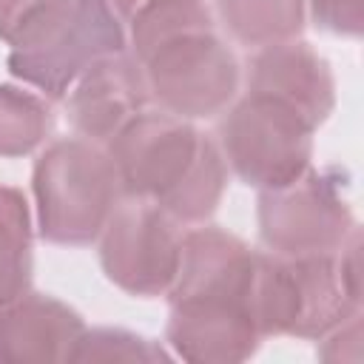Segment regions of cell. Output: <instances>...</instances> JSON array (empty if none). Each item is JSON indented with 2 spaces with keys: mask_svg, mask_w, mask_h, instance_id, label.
<instances>
[{
  "mask_svg": "<svg viewBox=\"0 0 364 364\" xmlns=\"http://www.w3.org/2000/svg\"><path fill=\"white\" fill-rule=\"evenodd\" d=\"M151 100L173 117L222 114L239 91V63L213 28L182 31L154 46L142 60Z\"/></svg>",
  "mask_w": 364,
  "mask_h": 364,
  "instance_id": "6",
  "label": "cell"
},
{
  "mask_svg": "<svg viewBox=\"0 0 364 364\" xmlns=\"http://www.w3.org/2000/svg\"><path fill=\"white\" fill-rule=\"evenodd\" d=\"M142 3H148V0H111V6L117 9V14H119L122 20H128V17H131Z\"/></svg>",
  "mask_w": 364,
  "mask_h": 364,
  "instance_id": "20",
  "label": "cell"
},
{
  "mask_svg": "<svg viewBox=\"0 0 364 364\" xmlns=\"http://www.w3.org/2000/svg\"><path fill=\"white\" fill-rule=\"evenodd\" d=\"M128 26L136 60H142L154 46L168 37L196 28H213L210 11L202 0H148L128 17Z\"/></svg>",
  "mask_w": 364,
  "mask_h": 364,
  "instance_id": "16",
  "label": "cell"
},
{
  "mask_svg": "<svg viewBox=\"0 0 364 364\" xmlns=\"http://www.w3.org/2000/svg\"><path fill=\"white\" fill-rule=\"evenodd\" d=\"M71 361H171V353L151 338L119 327L82 330Z\"/></svg>",
  "mask_w": 364,
  "mask_h": 364,
  "instance_id": "18",
  "label": "cell"
},
{
  "mask_svg": "<svg viewBox=\"0 0 364 364\" xmlns=\"http://www.w3.org/2000/svg\"><path fill=\"white\" fill-rule=\"evenodd\" d=\"M182 259L176 219L145 199L119 202L100 233V264L108 282L142 299L165 296Z\"/></svg>",
  "mask_w": 364,
  "mask_h": 364,
  "instance_id": "9",
  "label": "cell"
},
{
  "mask_svg": "<svg viewBox=\"0 0 364 364\" xmlns=\"http://www.w3.org/2000/svg\"><path fill=\"white\" fill-rule=\"evenodd\" d=\"M148 102L151 94L139 60L119 51L77 77L65 97V117L82 139L108 145Z\"/></svg>",
  "mask_w": 364,
  "mask_h": 364,
  "instance_id": "10",
  "label": "cell"
},
{
  "mask_svg": "<svg viewBox=\"0 0 364 364\" xmlns=\"http://www.w3.org/2000/svg\"><path fill=\"white\" fill-rule=\"evenodd\" d=\"M54 131L48 102L17 85H0V156H26Z\"/></svg>",
  "mask_w": 364,
  "mask_h": 364,
  "instance_id": "15",
  "label": "cell"
},
{
  "mask_svg": "<svg viewBox=\"0 0 364 364\" xmlns=\"http://www.w3.org/2000/svg\"><path fill=\"white\" fill-rule=\"evenodd\" d=\"M71 0H0V40L11 51L40 46L65 17Z\"/></svg>",
  "mask_w": 364,
  "mask_h": 364,
  "instance_id": "17",
  "label": "cell"
},
{
  "mask_svg": "<svg viewBox=\"0 0 364 364\" xmlns=\"http://www.w3.org/2000/svg\"><path fill=\"white\" fill-rule=\"evenodd\" d=\"M361 313V233L336 253L256 256L253 316L262 336L318 341Z\"/></svg>",
  "mask_w": 364,
  "mask_h": 364,
  "instance_id": "3",
  "label": "cell"
},
{
  "mask_svg": "<svg viewBox=\"0 0 364 364\" xmlns=\"http://www.w3.org/2000/svg\"><path fill=\"white\" fill-rule=\"evenodd\" d=\"M222 114L219 151L245 185L284 188L310 168L316 128L293 105L245 91Z\"/></svg>",
  "mask_w": 364,
  "mask_h": 364,
  "instance_id": "5",
  "label": "cell"
},
{
  "mask_svg": "<svg viewBox=\"0 0 364 364\" xmlns=\"http://www.w3.org/2000/svg\"><path fill=\"white\" fill-rule=\"evenodd\" d=\"M31 188L40 239L68 247L97 242L125 196L108 151L82 136L51 142L34 162Z\"/></svg>",
  "mask_w": 364,
  "mask_h": 364,
  "instance_id": "4",
  "label": "cell"
},
{
  "mask_svg": "<svg viewBox=\"0 0 364 364\" xmlns=\"http://www.w3.org/2000/svg\"><path fill=\"white\" fill-rule=\"evenodd\" d=\"M216 11L228 34L247 48L296 40L304 28V0H216Z\"/></svg>",
  "mask_w": 364,
  "mask_h": 364,
  "instance_id": "13",
  "label": "cell"
},
{
  "mask_svg": "<svg viewBox=\"0 0 364 364\" xmlns=\"http://www.w3.org/2000/svg\"><path fill=\"white\" fill-rule=\"evenodd\" d=\"M31 213L23 191L0 185V310L31 287Z\"/></svg>",
  "mask_w": 364,
  "mask_h": 364,
  "instance_id": "14",
  "label": "cell"
},
{
  "mask_svg": "<svg viewBox=\"0 0 364 364\" xmlns=\"http://www.w3.org/2000/svg\"><path fill=\"white\" fill-rule=\"evenodd\" d=\"M310 14L318 28L338 37H361L364 0H310Z\"/></svg>",
  "mask_w": 364,
  "mask_h": 364,
  "instance_id": "19",
  "label": "cell"
},
{
  "mask_svg": "<svg viewBox=\"0 0 364 364\" xmlns=\"http://www.w3.org/2000/svg\"><path fill=\"white\" fill-rule=\"evenodd\" d=\"M108 156L128 199L154 202L185 225L205 222L228 185L219 142L165 111L136 114L108 142Z\"/></svg>",
  "mask_w": 364,
  "mask_h": 364,
  "instance_id": "2",
  "label": "cell"
},
{
  "mask_svg": "<svg viewBox=\"0 0 364 364\" xmlns=\"http://www.w3.org/2000/svg\"><path fill=\"white\" fill-rule=\"evenodd\" d=\"M82 316L46 293H26L0 310V364L71 361Z\"/></svg>",
  "mask_w": 364,
  "mask_h": 364,
  "instance_id": "12",
  "label": "cell"
},
{
  "mask_svg": "<svg viewBox=\"0 0 364 364\" xmlns=\"http://www.w3.org/2000/svg\"><path fill=\"white\" fill-rule=\"evenodd\" d=\"M259 239L276 256L336 253L358 230L338 171L307 168L296 182L259 196Z\"/></svg>",
  "mask_w": 364,
  "mask_h": 364,
  "instance_id": "7",
  "label": "cell"
},
{
  "mask_svg": "<svg viewBox=\"0 0 364 364\" xmlns=\"http://www.w3.org/2000/svg\"><path fill=\"white\" fill-rule=\"evenodd\" d=\"M247 94H264L293 105L313 128L336 105V82L327 60L301 40L259 48L247 65Z\"/></svg>",
  "mask_w": 364,
  "mask_h": 364,
  "instance_id": "11",
  "label": "cell"
},
{
  "mask_svg": "<svg viewBox=\"0 0 364 364\" xmlns=\"http://www.w3.org/2000/svg\"><path fill=\"white\" fill-rule=\"evenodd\" d=\"M256 256L239 236L205 225L182 233V259L168 296L165 338L191 364H236L264 338L253 316Z\"/></svg>",
  "mask_w": 364,
  "mask_h": 364,
  "instance_id": "1",
  "label": "cell"
},
{
  "mask_svg": "<svg viewBox=\"0 0 364 364\" xmlns=\"http://www.w3.org/2000/svg\"><path fill=\"white\" fill-rule=\"evenodd\" d=\"M125 46V26L111 0H71L63 23L40 46L11 51L6 63L17 80L40 88L48 100H63L85 68Z\"/></svg>",
  "mask_w": 364,
  "mask_h": 364,
  "instance_id": "8",
  "label": "cell"
}]
</instances>
